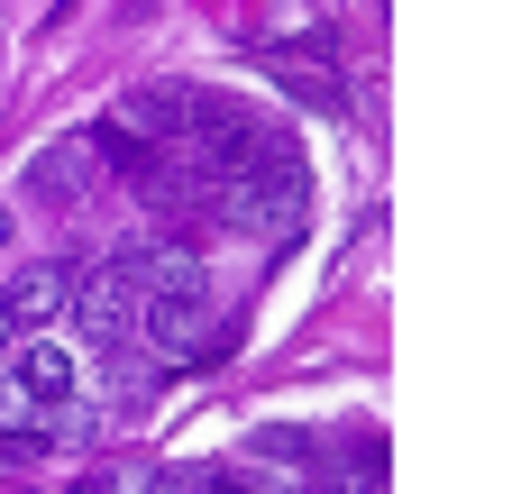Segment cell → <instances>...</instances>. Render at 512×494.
Here are the masks:
<instances>
[{"instance_id":"18","label":"cell","mask_w":512,"mask_h":494,"mask_svg":"<svg viewBox=\"0 0 512 494\" xmlns=\"http://www.w3.org/2000/svg\"><path fill=\"white\" fill-rule=\"evenodd\" d=\"M74 494H110V476H83V485H74Z\"/></svg>"},{"instance_id":"4","label":"cell","mask_w":512,"mask_h":494,"mask_svg":"<svg viewBox=\"0 0 512 494\" xmlns=\"http://www.w3.org/2000/svg\"><path fill=\"white\" fill-rule=\"evenodd\" d=\"M0 366H10V385H19L37 412H64V403H74V385H83V376H74V348H55V339H28V348L10 339V357H0Z\"/></svg>"},{"instance_id":"8","label":"cell","mask_w":512,"mask_h":494,"mask_svg":"<svg viewBox=\"0 0 512 494\" xmlns=\"http://www.w3.org/2000/svg\"><path fill=\"white\" fill-rule=\"evenodd\" d=\"M110 119H119V129H138V138H183V83H147V92H128Z\"/></svg>"},{"instance_id":"1","label":"cell","mask_w":512,"mask_h":494,"mask_svg":"<svg viewBox=\"0 0 512 494\" xmlns=\"http://www.w3.org/2000/svg\"><path fill=\"white\" fill-rule=\"evenodd\" d=\"M211 211H220L229 229H247V238H293L302 211H311V174H302L293 147H275L266 165L220 174V183H211Z\"/></svg>"},{"instance_id":"3","label":"cell","mask_w":512,"mask_h":494,"mask_svg":"<svg viewBox=\"0 0 512 494\" xmlns=\"http://www.w3.org/2000/svg\"><path fill=\"white\" fill-rule=\"evenodd\" d=\"M138 339L156 357H192V348L211 339V293H147L138 302Z\"/></svg>"},{"instance_id":"15","label":"cell","mask_w":512,"mask_h":494,"mask_svg":"<svg viewBox=\"0 0 512 494\" xmlns=\"http://www.w3.org/2000/svg\"><path fill=\"white\" fill-rule=\"evenodd\" d=\"M46 440H55V421H46V430H0V467H28V458H46Z\"/></svg>"},{"instance_id":"17","label":"cell","mask_w":512,"mask_h":494,"mask_svg":"<svg viewBox=\"0 0 512 494\" xmlns=\"http://www.w3.org/2000/svg\"><path fill=\"white\" fill-rule=\"evenodd\" d=\"M10 339H19V321H10V302H0V357H10Z\"/></svg>"},{"instance_id":"11","label":"cell","mask_w":512,"mask_h":494,"mask_svg":"<svg viewBox=\"0 0 512 494\" xmlns=\"http://www.w3.org/2000/svg\"><path fill=\"white\" fill-rule=\"evenodd\" d=\"M92 147H101V165H110V174H138V165L156 156L138 129H119V119H101V129H92Z\"/></svg>"},{"instance_id":"19","label":"cell","mask_w":512,"mask_h":494,"mask_svg":"<svg viewBox=\"0 0 512 494\" xmlns=\"http://www.w3.org/2000/svg\"><path fill=\"white\" fill-rule=\"evenodd\" d=\"M0 247H10V211H0Z\"/></svg>"},{"instance_id":"16","label":"cell","mask_w":512,"mask_h":494,"mask_svg":"<svg viewBox=\"0 0 512 494\" xmlns=\"http://www.w3.org/2000/svg\"><path fill=\"white\" fill-rule=\"evenodd\" d=\"M192 494H256L247 476H229V467H211V476H192Z\"/></svg>"},{"instance_id":"10","label":"cell","mask_w":512,"mask_h":494,"mask_svg":"<svg viewBox=\"0 0 512 494\" xmlns=\"http://www.w3.org/2000/svg\"><path fill=\"white\" fill-rule=\"evenodd\" d=\"M375 485H384V449L357 440L348 458H330V485H320V494H375Z\"/></svg>"},{"instance_id":"14","label":"cell","mask_w":512,"mask_h":494,"mask_svg":"<svg viewBox=\"0 0 512 494\" xmlns=\"http://www.w3.org/2000/svg\"><path fill=\"white\" fill-rule=\"evenodd\" d=\"M46 421H55V412H37V403H28L10 376H0V430H46Z\"/></svg>"},{"instance_id":"13","label":"cell","mask_w":512,"mask_h":494,"mask_svg":"<svg viewBox=\"0 0 512 494\" xmlns=\"http://www.w3.org/2000/svg\"><path fill=\"white\" fill-rule=\"evenodd\" d=\"M256 458H275V467H311V440H302V430H256Z\"/></svg>"},{"instance_id":"6","label":"cell","mask_w":512,"mask_h":494,"mask_svg":"<svg viewBox=\"0 0 512 494\" xmlns=\"http://www.w3.org/2000/svg\"><path fill=\"white\" fill-rule=\"evenodd\" d=\"M0 302H10V321H19V330H46V321H64V302H74V266H64V257L19 266Z\"/></svg>"},{"instance_id":"9","label":"cell","mask_w":512,"mask_h":494,"mask_svg":"<svg viewBox=\"0 0 512 494\" xmlns=\"http://www.w3.org/2000/svg\"><path fill=\"white\" fill-rule=\"evenodd\" d=\"M275 83H284L302 110H320V119H348V83H339L330 65H302V55H275Z\"/></svg>"},{"instance_id":"7","label":"cell","mask_w":512,"mask_h":494,"mask_svg":"<svg viewBox=\"0 0 512 494\" xmlns=\"http://www.w3.org/2000/svg\"><path fill=\"white\" fill-rule=\"evenodd\" d=\"M119 266H128L138 293H202V247L192 238H156V247H138V257H119Z\"/></svg>"},{"instance_id":"12","label":"cell","mask_w":512,"mask_h":494,"mask_svg":"<svg viewBox=\"0 0 512 494\" xmlns=\"http://www.w3.org/2000/svg\"><path fill=\"white\" fill-rule=\"evenodd\" d=\"M110 494H192V467H128L110 476Z\"/></svg>"},{"instance_id":"5","label":"cell","mask_w":512,"mask_h":494,"mask_svg":"<svg viewBox=\"0 0 512 494\" xmlns=\"http://www.w3.org/2000/svg\"><path fill=\"white\" fill-rule=\"evenodd\" d=\"M28 193H37L46 211H74V202L92 193V138H64V147H37V156H28Z\"/></svg>"},{"instance_id":"2","label":"cell","mask_w":512,"mask_h":494,"mask_svg":"<svg viewBox=\"0 0 512 494\" xmlns=\"http://www.w3.org/2000/svg\"><path fill=\"white\" fill-rule=\"evenodd\" d=\"M138 284H128V266H101L92 284H74V302H64V321H74V339L83 348H101V357H119L128 339H138Z\"/></svg>"}]
</instances>
